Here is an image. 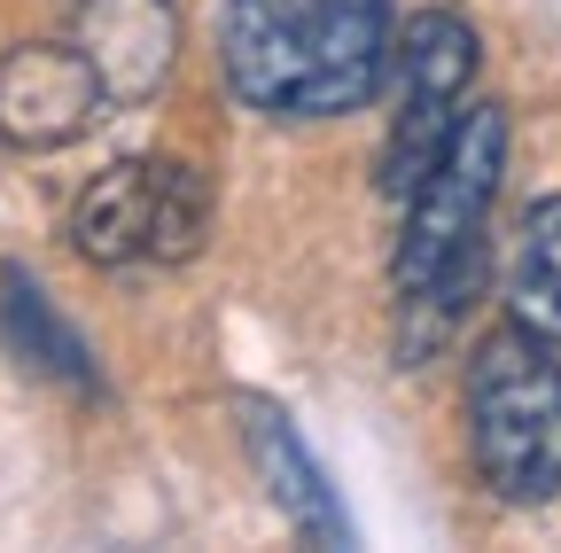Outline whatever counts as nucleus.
I'll use <instances>...</instances> for the list:
<instances>
[{
	"label": "nucleus",
	"mask_w": 561,
	"mask_h": 553,
	"mask_svg": "<svg viewBox=\"0 0 561 553\" xmlns=\"http://www.w3.org/2000/svg\"><path fill=\"white\" fill-rule=\"evenodd\" d=\"M500 172H507V110L500 102H468L453 141L437 149V164L413 180L405 234H398V257H390L405 359H430L460 327V312L476 304V289H483V227H491Z\"/></svg>",
	"instance_id": "obj_1"
},
{
	"label": "nucleus",
	"mask_w": 561,
	"mask_h": 553,
	"mask_svg": "<svg viewBox=\"0 0 561 553\" xmlns=\"http://www.w3.org/2000/svg\"><path fill=\"white\" fill-rule=\"evenodd\" d=\"M227 87L265 117H343L382 87L390 0H227Z\"/></svg>",
	"instance_id": "obj_2"
},
{
	"label": "nucleus",
	"mask_w": 561,
	"mask_h": 553,
	"mask_svg": "<svg viewBox=\"0 0 561 553\" xmlns=\"http://www.w3.org/2000/svg\"><path fill=\"white\" fill-rule=\"evenodd\" d=\"M468 445L500 499H561V359L530 327H491L468 359Z\"/></svg>",
	"instance_id": "obj_3"
},
{
	"label": "nucleus",
	"mask_w": 561,
	"mask_h": 553,
	"mask_svg": "<svg viewBox=\"0 0 561 553\" xmlns=\"http://www.w3.org/2000/svg\"><path fill=\"white\" fill-rule=\"evenodd\" d=\"M203 227H210V195L172 157L110 164L70 211V242L94 265H180L203 250Z\"/></svg>",
	"instance_id": "obj_4"
},
{
	"label": "nucleus",
	"mask_w": 561,
	"mask_h": 553,
	"mask_svg": "<svg viewBox=\"0 0 561 553\" xmlns=\"http://www.w3.org/2000/svg\"><path fill=\"white\" fill-rule=\"evenodd\" d=\"M468 87H476V32L453 9H421L398 39V117H390V149H382V187L398 203L453 141Z\"/></svg>",
	"instance_id": "obj_5"
},
{
	"label": "nucleus",
	"mask_w": 561,
	"mask_h": 553,
	"mask_svg": "<svg viewBox=\"0 0 561 553\" xmlns=\"http://www.w3.org/2000/svg\"><path fill=\"white\" fill-rule=\"evenodd\" d=\"M110 110L94 62L79 47H9L0 55V141L9 149H70Z\"/></svg>",
	"instance_id": "obj_6"
},
{
	"label": "nucleus",
	"mask_w": 561,
	"mask_h": 553,
	"mask_svg": "<svg viewBox=\"0 0 561 553\" xmlns=\"http://www.w3.org/2000/svg\"><path fill=\"white\" fill-rule=\"evenodd\" d=\"M70 47L94 62L110 110H133V102H149L172 79L180 9H172V0H79V16H70Z\"/></svg>",
	"instance_id": "obj_7"
},
{
	"label": "nucleus",
	"mask_w": 561,
	"mask_h": 553,
	"mask_svg": "<svg viewBox=\"0 0 561 553\" xmlns=\"http://www.w3.org/2000/svg\"><path fill=\"white\" fill-rule=\"evenodd\" d=\"M242 413H250V452H257V475H265L273 507L289 515L305 538H320V545H343V538H351V530H343V507L328 499V483H320L312 452L297 445V429L280 422L273 405H242Z\"/></svg>",
	"instance_id": "obj_8"
},
{
	"label": "nucleus",
	"mask_w": 561,
	"mask_h": 553,
	"mask_svg": "<svg viewBox=\"0 0 561 553\" xmlns=\"http://www.w3.org/2000/svg\"><path fill=\"white\" fill-rule=\"evenodd\" d=\"M507 320L561 343V195H538L523 211L515 273H507Z\"/></svg>",
	"instance_id": "obj_9"
},
{
	"label": "nucleus",
	"mask_w": 561,
	"mask_h": 553,
	"mask_svg": "<svg viewBox=\"0 0 561 553\" xmlns=\"http://www.w3.org/2000/svg\"><path fill=\"white\" fill-rule=\"evenodd\" d=\"M0 320H9V343H16L39 375H55V382H94V375H87V343L39 304V289L24 281V273H0Z\"/></svg>",
	"instance_id": "obj_10"
}]
</instances>
